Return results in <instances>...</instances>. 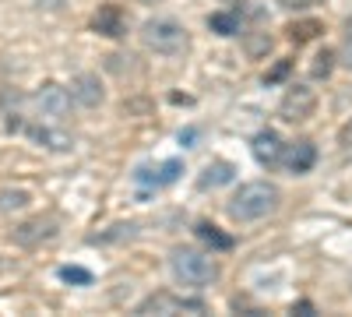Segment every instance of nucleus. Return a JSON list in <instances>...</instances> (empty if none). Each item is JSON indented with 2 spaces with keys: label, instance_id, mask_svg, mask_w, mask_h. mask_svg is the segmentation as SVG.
<instances>
[{
  "label": "nucleus",
  "instance_id": "obj_25",
  "mask_svg": "<svg viewBox=\"0 0 352 317\" xmlns=\"http://www.w3.org/2000/svg\"><path fill=\"white\" fill-rule=\"evenodd\" d=\"M197 138V131L194 127H187V131H180V145H190V141Z\"/></svg>",
  "mask_w": 352,
  "mask_h": 317
},
{
  "label": "nucleus",
  "instance_id": "obj_14",
  "mask_svg": "<svg viewBox=\"0 0 352 317\" xmlns=\"http://www.w3.org/2000/svg\"><path fill=\"white\" fill-rule=\"evenodd\" d=\"M32 205V194L21 190V187H4L0 190V215H11V212H25Z\"/></svg>",
  "mask_w": 352,
  "mask_h": 317
},
{
  "label": "nucleus",
  "instance_id": "obj_6",
  "mask_svg": "<svg viewBox=\"0 0 352 317\" xmlns=\"http://www.w3.org/2000/svg\"><path fill=\"white\" fill-rule=\"evenodd\" d=\"M36 109L43 113L46 120H60L64 113L71 109V92L60 89V85H43L36 92Z\"/></svg>",
  "mask_w": 352,
  "mask_h": 317
},
{
  "label": "nucleus",
  "instance_id": "obj_17",
  "mask_svg": "<svg viewBox=\"0 0 352 317\" xmlns=\"http://www.w3.org/2000/svg\"><path fill=\"white\" fill-rule=\"evenodd\" d=\"M208 25H212V32H219V36H236V32H240L236 14H212Z\"/></svg>",
  "mask_w": 352,
  "mask_h": 317
},
{
  "label": "nucleus",
  "instance_id": "obj_22",
  "mask_svg": "<svg viewBox=\"0 0 352 317\" xmlns=\"http://www.w3.org/2000/svg\"><path fill=\"white\" fill-rule=\"evenodd\" d=\"M338 141L352 149V120H345V124H342V131H338Z\"/></svg>",
  "mask_w": 352,
  "mask_h": 317
},
{
  "label": "nucleus",
  "instance_id": "obj_23",
  "mask_svg": "<svg viewBox=\"0 0 352 317\" xmlns=\"http://www.w3.org/2000/svg\"><path fill=\"white\" fill-rule=\"evenodd\" d=\"M285 74H289V61H282V64H278V67H275V71H272L268 78H264V81L272 85V81H278V78H285Z\"/></svg>",
  "mask_w": 352,
  "mask_h": 317
},
{
  "label": "nucleus",
  "instance_id": "obj_11",
  "mask_svg": "<svg viewBox=\"0 0 352 317\" xmlns=\"http://www.w3.org/2000/svg\"><path fill=\"white\" fill-rule=\"evenodd\" d=\"M236 180V166L232 162H226V159H219V162H208L201 169V177H197V187H204V190H215V187H226V184H232Z\"/></svg>",
  "mask_w": 352,
  "mask_h": 317
},
{
  "label": "nucleus",
  "instance_id": "obj_21",
  "mask_svg": "<svg viewBox=\"0 0 352 317\" xmlns=\"http://www.w3.org/2000/svg\"><path fill=\"white\" fill-rule=\"evenodd\" d=\"M331 61H335V53H317V64H314V78H324L328 71H331Z\"/></svg>",
  "mask_w": 352,
  "mask_h": 317
},
{
  "label": "nucleus",
  "instance_id": "obj_3",
  "mask_svg": "<svg viewBox=\"0 0 352 317\" xmlns=\"http://www.w3.org/2000/svg\"><path fill=\"white\" fill-rule=\"evenodd\" d=\"M141 43L155 53H176V50H184L187 32H184V25L173 21V18H152V21L141 25Z\"/></svg>",
  "mask_w": 352,
  "mask_h": 317
},
{
  "label": "nucleus",
  "instance_id": "obj_20",
  "mask_svg": "<svg viewBox=\"0 0 352 317\" xmlns=\"http://www.w3.org/2000/svg\"><path fill=\"white\" fill-rule=\"evenodd\" d=\"M56 275H60L64 282H71V285H92V272H88V268H78V265H64Z\"/></svg>",
  "mask_w": 352,
  "mask_h": 317
},
{
  "label": "nucleus",
  "instance_id": "obj_5",
  "mask_svg": "<svg viewBox=\"0 0 352 317\" xmlns=\"http://www.w3.org/2000/svg\"><path fill=\"white\" fill-rule=\"evenodd\" d=\"M314 106H317V96L307 89V85H292V89L282 96V106H278V113H282V120H307L310 113H314Z\"/></svg>",
  "mask_w": 352,
  "mask_h": 317
},
{
  "label": "nucleus",
  "instance_id": "obj_9",
  "mask_svg": "<svg viewBox=\"0 0 352 317\" xmlns=\"http://www.w3.org/2000/svg\"><path fill=\"white\" fill-rule=\"evenodd\" d=\"M176 314V310H204V303L201 300H176V296H166V293H159V296H148L144 303H138V310L134 314Z\"/></svg>",
  "mask_w": 352,
  "mask_h": 317
},
{
  "label": "nucleus",
  "instance_id": "obj_1",
  "mask_svg": "<svg viewBox=\"0 0 352 317\" xmlns=\"http://www.w3.org/2000/svg\"><path fill=\"white\" fill-rule=\"evenodd\" d=\"M282 201V190L272 184V180H250V184H240V190L232 194L229 201V215L236 222H257L264 215H272Z\"/></svg>",
  "mask_w": 352,
  "mask_h": 317
},
{
  "label": "nucleus",
  "instance_id": "obj_2",
  "mask_svg": "<svg viewBox=\"0 0 352 317\" xmlns=\"http://www.w3.org/2000/svg\"><path fill=\"white\" fill-rule=\"evenodd\" d=\"M169 272L176 282L190 285V289H204V285H212L219 278V265L215 257L201 254V250H190V247H180L169 254Z\"/></svg>",
  "mask_w": 352,
  "mask_h": 317
},
{
  "label": "nucleus",
  "instance_id": "obj_24",
  "mask_svg": "<svg viewBox=\"0 0 352 317\" xmlns=\"http://www.w3.org/2000/svg\"><path fill=\"white\" fill-rule=\"evenodd\" d=\"M342 64L352 71V36H349V39H345V46H342Z\"/></svg>",
  "mask_w": 352,
  "mask_h": 317
},
{
  "label": "nucleus",
  "instance_id": "obj_26",
  "mask_svg": "<svg viewBox=\"0 0 352 317\" xmlns=\"http://www.w3.org/2000/svg\"><path fill=\"white\" fill-rule=\"evenodd\" d=\"M282 4H285V8H310L314 0H282Z\"/></svg>",
  "mask_w": 352,
  "mask_h": 317
},
{
  "label": "nucleus",
  "instance_id": "obj_16",
  "mask_svg": "<svg viewBox=\"0 0 352 317\" xmlns=\"http://www.w3.org/2000/svg\"><path fill=\"white\" fill-rule=\"evenodd\" d=\"M194 233H197L204 243H212L215 250H229V247H232V240H229L226 233H219V226H212V222H197Z\"/></svg>",
  "mask_w": 352,
  "mask_h": 317
},
{
  "label": "nucleus",
  "instance_id": "obj_18",
  "mask_svg": "<svg viewBox=\"0 0 352 317\" xmlns=\"http://www.w3.org/2000/svg\"><path fill=\"white\" fill-rule=\"evenodd\" d=\"M317 32H324V25H320V21H300V25H289V39H296V43H307V39H314Z\"/></svg>",
  "mask_w": 352,
  "mask_h": 317
},
{
  "label": "nucleus",
  "instance_id": "obj_12",
  "mask_svg": "<svg viewBox=\"0 0 352 317\" xmlns=\"http://www.w3.org/2000/svg\"><path fill=\"white\" fill-rule=\"evenodd\" d=\"M254 155H257V162L261 166H275V162H282V141H278V134L275 131H261L257 138H254Z\"/></svg>",
  "mask_w": 352,
  "mask_h": 317
},
{
  "label": "nucleus",
  "instance_id": "obj_13",
  "mask_svg": "<svg viewBox=\"0 0 352 317\" xmlns=\"http://www.w3.org/2000/svg\"><path fill=\"white\" fill-rule=\"evenodd\" d=\"M180 173H184V162H180V159H169V162L159 166L155 177H152V169H138L134 180H138V184H173L176 177H180Z\"/></svg>",
  "mask_w": 352,
  "mask_h": 317
},
{
  "label": "nucleus",
  "instance_id": "obj_8",
  "mask_svg": "<svg viewBox=\"0 0 352 317\" xmlns=\"http://www.w3.org/2000/svg\"><path fill=\"white\" fill-rule=\"evenodd\" d=\"M282 162L289 173H310L314 162H317V149H314V141H296V145H289L282 149Z\"/></svg>",
  "mask_w": 352,
  "mask_h": 317
},
{
  "label": "nucleus",
  "instance_id": "obj_10",
  "mask_svg": "<svg viewBox=\"0 0 352 317\" xmlns=\"http://www.w3.org/2000/svg\"><path fill=\"white\" fill-rule=\"evenodd\" d=\"M92 28L96 32H102V36H113V39H120L124 32H127V18H124V11L120 8H99L96 11V18H92Z\"/></svg>",
  "mask_w": 352,
  "mask_h": 317
},
{
  "label": "nucleus",
  "instance_id": "obj_19",
  "mask_svg": "<svg viewBox=\"0 0 352 317\" xmlns=\"http://www.w3.org/2000/svg\"><path fill=\"white\" fill-rule=\"evenodd\" d=\"M138 237V226L134 222H120V226H113V233H102V237H92V243H116V240H131Z\"/></svg>",
  "mask_w": 352,
  "mask_h": 317
},
{
  "label": "nucleus",
  "instance_id": "obj_15",
  "mask_svg": "<svg viewBox=\"0 0 352 317\" xmlns=\"http://www.w3.org/2000/svg\"><path fill=\"white\" fill-rule=\"evenodd\" d=\"M21 131H28V138H36V141H43V145H50V149H56V152H64V149H71V138H64V134H56V131H50V127H21Z\"/></svg>",
  "mask_w": 352,
  "mask_h": 317
},
{
  "label": "nucleus",
  "instance_id": "obj_4",
  "mask_svg": "<svg viewBox=\"0 0 352 317\" xmlns=\"http://www.w3.org/2000/svg\"><path fill=\"white\" fill-rule=\"evenodd\" d=\"M56 233H60V219L56 215H36L14 229V243L21 247H39V243H50Z\"/></svg>",
  "mask_w": 352,
  "mask_h": 317
},
{
  "label": "nucleus",
  "instance_id": "obj_7",
  "mask_svg": "<svg viewBox=\"0 0 352 317\" xmlns=\"http://www.w3.org/2000/svg\"><path fill=\"white\" fill-rule=\"evenodd\" d=\"M71 99H74L78 106H85V109H96V106L106 99L99 74H78V78L71 81Z\"/></svg>",
  "mask_w": 352,
  "mask_h": 317
}]
</instances>
